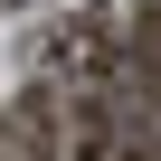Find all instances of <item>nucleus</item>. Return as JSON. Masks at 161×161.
<instances>
[{"instance_id":"obj_1","label":"nucleus","mask_w":161,"mask_h":161,"mask_svg":"<svg viewBox=\"0 0 161 161\" xmlns=\"http://www.w3.org/2000/svg\"><path fill=\"white\" fill-rule=\"evenodd\" d=\"M114 57H123V38H114V19H95V10H76V19H57V38L38 47V86H57L86 123H104V95H114Z\"/></svg>"},{"instance_id":"obj_2","label":"nucleus","mask_w":161,"mask_h":161,"mask_svg":"<svg viewBox=\"0 0 161 161\" xmlns=\"http://www.w3.org/2000/svg\"><path fill=\"white\" fill-rule=\"evenodd\" d=\"M66 95L57 86H29L19 104H10V142H19V161H66Z\"/></svg>"},{"instance_id":"obj_3","label":"nucleus","mask_w":161,"mask_h":161,"mask_svg":"<svg viewBox=\"0 0 161 161\" xmlns=\"http://www.w3.org/2000/svg\"><path fill=\"white\" fill-rule=\"evenodd\" d=\"M95 161H161V142H123L114 133V142H95Z\"/></svg>"}]
</instances>
